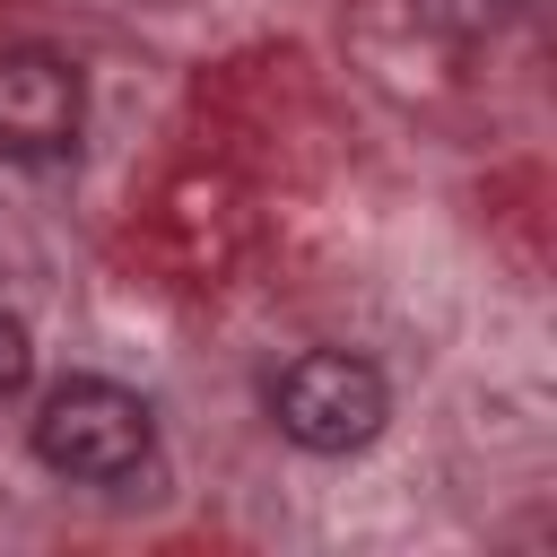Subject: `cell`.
Here are the masks:
<instances>
[{"label":"cell","mask_w":557,"mask_h":557,"mask_svg":"<svg viewBox=\"0 0 557 557\" xmlns=\"http://www.w3.org/2000/svg\"><path fill=\"white\" fill-rule=\"evenodd\" d=\"M35 461L61 470V479H87V487H122L157 461V418H148L139 392H122L104 374L52 383L44 409H35Z\"/></svg>","instance_id":"obj_1"},{"label":"cell","mask_w":557,"mask_h":557,"mask_svg":"<svg viewBox=\"0 0 557 557\" xmlns=\"http://www.w3.org/2000/svg\"><path fill=\"white\" fill-rule=\"evenodd\" d=\"M270 418L296 453H366L392 418V392L348 348H305L270 374Z\"/></svg>","instance_id":"obj_2"},{"label":"cell","mask_w":557,"mask_h":557,"mask_svg":"<svg viewBox=\"0 0 557 557\" xmlns=\"http://www.w3.org/2000/svg\"><path fill=\"white\" fill-rule=\"evenodd\" d=\"M87 122V78L52 44H9L0 52V157L17 165H61Z\"/></svg>","instance_id":"obj_3"},{"label":"cell","mask_w":557,"mask_h":557,"mask_svg":"<svg viewBox=\"0 0 557 557\" xmlns=\"http://www.w3.org/2000/svg\"><path fill=\"white\" fill-rule=\"evenodd\" d=\"M26 366H35L26 322H17V313H0V400H17V392H26Z\"/></svg>","instance_id":"obj_4"},{"label":"cell","mask_w":557,"mask_h":557,"mask_svg":"<svg viewBox=\"0 0 557 557\" xmlns=\"http://www.w3.org/2000/svg\"><path fill=\"white\" fill-rule=\"evenodd\" d=\"M426 17H444L453 35H487L505 17V0H426Z\"/></svg>","instance_id":"obj_5"}]
</instances>
